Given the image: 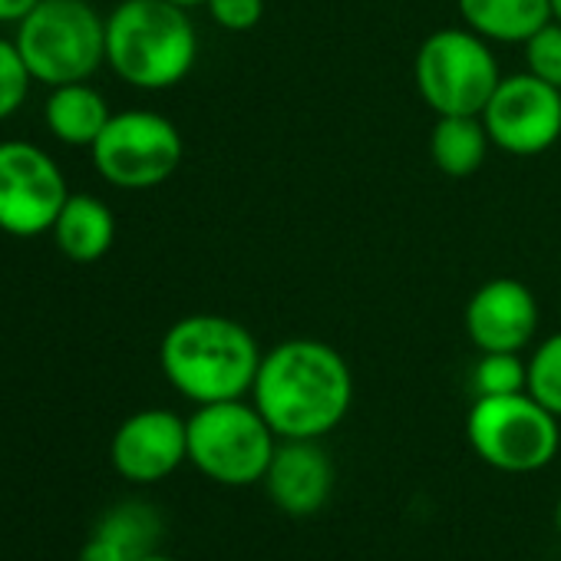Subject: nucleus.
<instances>
[{
	"label": "nucleus",
	"mask_w": 561,
	"mask_h": 561,
	"mask_svg": "<svg viewBox=\"0 0 561 561\" xmlns=\"http://www.w3.org/2000/svg\"><path fill=\"white\" fill-rule=\"evenodd\" d=\"M251 397L277 439H321L344 423L354 403V374L337 347L295 337L261 357Z\"/></svg>",
	"instance_id": "nucleus-1"
},
{
	"label": "nucleus",
	"mask_w": 561,
	"mask_h": 561,
	"mask_svg": "<svg viewBox=\"0 0 561 561\" xmlns=\"http://www.w3.org/2000/svg\"><path fill=\"white\" fill-rule=\"evenodd\" d=\"M261 357L254 334L225 314H188L165 331L159 347L165 380L198 407L251 393Z\"/></svg>",
	"instance_id": "nucleus-2"
},
{
	"label": "nucleus",
	"mask_w": 561,
	"mask_h": 561,
	"mask_svg": "<svg viewBox=\"0 0 561 561\" xmlns=\"http://www.w3.org/2000/svg\"><path fill=\"white\" fill-rule=\"evenodd\" d=\"M195 60L198 34L172 0H123L106 18V64L136 90H172Z\"/></svg>",
	"instance_id": "nucleus-3"
},
{
	"label": "nucleus",
	"mask_w": 561,
	"mask_h": 561,
	"mask_svg": "<svg viewBox=\"0 0 561 561\" xmlns=\"http://www.w3.org/2000/svg\"><path fill=\"white\" fill-rule=\"evenodd\" d=\"M18 50L47 87L87 83L106 60V21L87 0H41L21 21Z\"/></svg>",
	"instance_id": "nucleus-4"
},
{
	"label": "nucleus",
	"mask_w": 561,
	"mask_h": 561,
	"mask_svg": "<svg viewBox=\"0 0 561 561\" xmlns=\"http://www.w3.org/2000/svg\"><path fill=\"white\" fill-rule=\"evenodd\" d=\"M502 80L485 37L462 27L433 31L413 57V83L436 116H482Z\"/></svg>",
	"instance_id": "nucleus-5"
},
{
	"label": "nucleus",
	"mask_w": 561,
	"mask_h": 561,
	"mask_svg": "<svg viewBox=\"0 0 561 561\" xmlns=\"http://www.w3.org/2000/svg\"><path fill=\"white\" fill-rule=\"evenodd\" d=\"M274 449L277 433L267 426L254 403H202L188 416V459L202 476L221 485L261 482Z\"/></svg>",
	"instance_id": "nucleus-6"
},
{
	"label": "nucleus",
	"mask_w": 561,
	"mask_h": 561,
	"mask_svg": "<svg viewBox=\"0 0 561 561\" xmlns=\"http://www.w3.org/2000/svg\"><path fill=\"white\" fill-rule=\"evenodd\" d=\"M466 439L482 462L499 472H538L561 443L558 416L528 390L508 397H476L466 416Z\"/></svg>",
	"instance_id": "nucleus-7"
},
{
	"label": "nucleus",
	"mask_w": 561,
	"mask_h": 561,
	"mask_svg": "<svg viewBox=\"0 0 561 561\" xmlns=\"http://www.w3.org/2000/svg\"><path fill=\"white\" fill-rule=\"evenodd\" d=\"M90 149L100 175L119 188H156L175 175L185 156L175 123L149 110L110 116L106 129Z\"/></svg>",
	"instance_id": "nucleus-8"
},
{
	"label": "nucleus",
	"mask_w": 561,
	"mask_h": 561,
	"mask_svg": "<svg viewBox=\"0 0 561 561\" xmlns=\"http://www.w3.org/2000/svg\"><path fill=\"white\" fill-rule=\"evenodd\" d=\"M67 198V179L44 149L0 142V231L18 238L50 231Z\"/></svg>",
	"instance_id": "nucleus-9"
},
{
	"label": "nucleus",
	"mask_w": 561,
	"mask_h": 561,
	"mask_svg": "<svg viewBox=\"0 0 561 561\" xmlns=\"http://www.w3.org/2000/svg\"><path fill=\"white\" fill-rule=\"evenodd\" d=\"M482 126L495 149L508 156H541L561 139V90L528 70L502 77L482 110Z\"/></svg>",
	"instance_id": "nucleus-10"
},
{
	"label": "nucleus",
	"mask_w": 561,
	"mask_h": 561,
	"mask_svg": "<svg viewBox=\"0 0 561 561\" xmlns=\"http://www.w3.org/2000/svg\"><path fill=\"white\" fill-rule=\"evenodd\" d=\"M110 459L129 482H159L188 459V420L172 410H139L116 430Z\"/></svg>",
	"instance_id": "nucleus-11"
},
{
	"label": "nucleus",
	"mask_w": 561,
	"mask_h": 561,
	"mask_svg": "<svg viewBox=\"0 0 561 561\" xmlns=\"http://www.w3.org/2000/svg\"><path fill=\"white\" fill-rule=\"evenodd\" d=\"M462 324L476 351L522 354L538 331L535 291L518 277H492L472 291Z\"/></svg>",
	"instance_id": "nucleus-12"
},
{
	"label": "nucleus",
	"mask_w": 561,
	"mask_h": 561,
	"mask_svg": "<svg viewBox=\"0 0 561 561\" xmlns=\"http://www.w3.org/2000/svg\"><path fill=\"white\" fill-rule=\"evenodd\" d=\"M261 482L280 512L305 518L331 499L334 462L318 439H280Z\"/></svg>",
	"instance_id": "nucleus-13"
},
{
	"label": "nucleus",
	"mask_w": 561,
	"mask_h": 561,
	"mask_svg": "<svg viewBox=\"0 0 561 561\" xmlns=\"http://www.w3.org/2000/svg\"><path fill=\"white\" fill-rule=\"evenodd\" d=\"M57 248L80 264L100 261L116 241V218L110 205L96 195H70L54 221Z\"/></svg>",
	"instance_id": "nucleus-14"
},
{
	"label": "nucleus",
	"mask_w": 561,
	"mask_h": 561,
	"mask_svg": "<svg viewBox=\"0 0 561 561\" xmlns=\"http://www.w3.org/2000/svg\"><path fill=\"white\" fill-rule=\"evenodd\" d=\"M469 31L489 44H525L551 21L548 0H456Z\"/></svg>",
	"instance_id": "nucleus-15"
},
{
	"label": "nucleus",
	"mask_w": 561,
	"mask_h": 561,
	"mask_svg": "<svg viewBox=\"0 0 561 561\" xmlns=\"http://www.w3.org/2000/svg\"><path fill=\"white\" fill-rule=\"evenodd\" d=\"M47 126L50 133L67 142V146H93L100 139V133L110 123V106L103 100V93H96L87 83H64L54 87L50 100H47Z\"/></svg>",
	"instance_id": "nucleus-16"
},
{
	"label": "nucleus",
	"mask_w": 561,
	"mask_h": 561,
	"mask_svg": "<svg viewBox=\"0 0 561 561\" xmlns=\"http://www.w3.org/2000/svg\"><path fill=\"white\" fill-rule=\"evenodd\" d=\"M489 133L482 116H436L430 133V156L433 165L449 179H469L485 165L489 156Z\"/></svg>",
	"instance_id": "nucleus-17"
},
{
	"label": "nucleus",
	"mask_w": 561,
	"mask_h": 561,
	"mask_svg": "<svg viewBox=\"0 0 561 561\" xmlns=\"http://www.w3.org/2000/svg\"><path fill=\"white\" fill-rule=\"evenodd\" d=\"M93 535L123 561H139L156 551L162 538V515L149 502H119L96 522Z\"/></svg>",
	"instance_id": "nucleus-18"
},
{
	"label": "nucleus",
	"mask_w": 561,
	"mask_h": 561,
	"mask_svg": "<svg viewBox=\"0 0 561 561\" xmlns=\"http://www.w3.org/2000/svg\"><path fill=\"white\" fill-rule=\"evenodd\" d=\"M476 397H508L528 390V360L512 351H479L472 367Z\"/></svg>",
	"instance_id": "nucleus-19"
},
{
	"label": "nucleus",
	"mask_w": 561,
	"mask_h": 561,
	"mask_svg": "<svg viewBox=\"0 0 561 561\" xmlns=\"http://www.w3.org/2000/svg\"><path fill=\"white\" fill-rule=\"evenodd\" d=\"M528 393L561 420V331L545 337L528 360Z\"/></svg>",
	"instance_id": "nucleus-20"
},
{
	"label": "nucleus",
	"mask_w": 561,
	"mask_h": 561,
	"mask_svg": "<svg viewBox=\"0 0 561 561\" xmlns=\"http://www.w3.org/2000/svg\"><path fill=\"white\" fill-rule=\"evenodd\" d=\"M522 47H525V70L545 80L548 87L561 90V24L548 21Z\"/></svg>",
	"instance_id": "nucleus-21"
},
{
	"label": "nucleus",
	"mask_w": 561,
	"mask_h": 561,
	"mask_svg": "<svg viewBox=\"0 0 561 561\" xmlns=\"http://www.w3.org/2000/svg\"><path fill=\"white\" fill-rule=\"evenodd\" d=\"M31 80L34 77H31L18 44L0 41V119H11L24 106V100L31 93Z\"/></svg>",
	"instance_id": "nucleus-22"
},
{
	"label": "nucleus",
	"mask_w": 561,
	"mask_h": 561,
	"mask_svg": "<svg viewBox=\"0 0 561 561\" xmlns=\"http://www.w3.org/2000/svg\"><path fill=\"white\" fill-rule=\"evenodd\" d=\"M211 21L228 34H248L264 21V0H205Z\"/></svg>",
	"instance_id": "nucleus-23"
},
{
	"label": "nucleus",
	"mask_w": 561,
	"mask_h": 561,
	"mask_svg": "<svg viewBox=\"0 0 561 561\" xmlns=\"http://www.w3.org/2000/svg\"><path fill=\"white\" fill-rule=\"evenodd\" d=\"M41 0H0V24H21Z\"/></svg>",
	"instance_id": "nucleus-24"
},
{
	"label": "nucleus",
	"mask_w": 561,
	"mask_h": 561,
	"mask_svg": "<svg viewBox=\"0 0 561 561\" xmlns=\"http://www.w3.org/2000/svg\"><path fill=\"white\" fill-rule=\"evenodd\" d=\"M80 561H123L106 541H100L96 535L83 545V551H80Z\"/></svg>",
	"instance_id": "nucleus-25"
},
{
	"label": "nucleus",
	"mask_w": 561,
	"mask_h": 561,
	"mask_svg": "<svg viewBox=\"0 0 561 561\" xmlns=\"http://www.w3.org/2000/svg\"><path fill=\"white\" fill-rule=\"evenodd\" d=\"M172 4H179V8H205V0H172Z\"/></svg>",
	"instance_id": "nucleus-26"
},
{
	"label": "nucleus",
	"mask_w": 561,
	"mask_h": 561,
	"mask_svg": "<svg viewBox=\"0 0 561 561\" xmlns=\"http://www.w3.org/2000/svg\"><path fill=\"white\" fill-rule=\"evenodd\" d=\"M548 4H551V21L561 24V0H548Z\"/></svg>",
	"instance_id": "nucleus-27"
},
{
	"label": "nucleus",
	"mask_w": 561,
	"mask_h": 561,
	"mask_svg": "<svg viewBox=\"0 0 561 561\" xmlns=\"http://www.w3.org/2000/svg\"><path fill=\"white\" fill-rule=\"evenodd\" d=\"M139 561H175V558H165V554H156V551H152V554H146V558H139Z\"/></svg>",
	"instance_id": "nucleus-28"
},
{
	"label": "nucleus",
	"mask_w": 561,
	"mask_h": 561,
	"mask_svg": "<svg viewBox=\"0 0 561 561\" xmlns=\"http://www.w3.org/2000/svg\"><path fill=\"white\" fill-rule=\"evenodd\" d=\"M554 525H558V531H561V499H558V508H554Z\"/></svg>",
	"instance_id": "nucleus-29"
}]
</instances>
